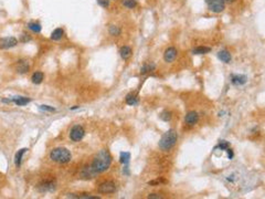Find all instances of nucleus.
<instances>
[{"instance_id":"nucleus-1","label":"nucleus","mask_w":265,"mask_h":199,"mask_svg":"<svg viewBox=\"0 0 265 199\" xmlns=\"http://www.w3.org/2000/svg\"><path fill=\"white\" fill-rule=\"evenodd\" d=\"M111 164H112V156L110 152L106 149H102L95 156L92 163V167L96 173H104L110 168Z\"/></svg>"},{"instance_id":"nucleus-2","label":"nucleus","mask_w":265,"mask_h":199,"mask_svg":"<svg viewBox=\"0 0 265 199\" xmlns=\"http://www.w3.org/2000/svg\"><path fill=\"white\" fill-rule=\"evenodd\" d=\"M177 139H178V135H177L176 131L169 130L162 136V138L159 141V147H160V149L165 150V152L170 150L176 145Z\"/></svg>"},{"instance_id":"nucleus-3","label":"nucleus","mask_w":265,"mask_h":199,"mask_svg":"<svg viewBox=\"0 0 265 199\" xmlns=\"http://www.w3.org/2000/svg\"><path fill=\"white\" fill-rule=\"evenodd\" d=\"M50 158H51L53 162L60 163V164H66V163H69L70 160H71L72 155H71L69 149H66V148H63V147H58L51 150Z\"/></svg>"},{"instance_id":"nucleus-4","label":"nucleus","mask_w":265,"mask_h":199,"mask_svg":"<svg viewBox=\"0 0 265 199\" xmlns=\"http://www.w3.org/2000/svg\"><path fill=\"white\" fill-rule=\"evenodd\" d=\"M85 135V131L81 125H75L70 132V138L73 142H80Z\"/></svg>"},{"instance_id":"nucleus-5","label":"nucleus","mask_w":265,"mask_h":199,"mask_svg":"<svg viewBox=\"0 0 265 199\" xmlns=\"http://www.w3.org/2000/svg\"><path fill=\"white\" fill-rule=\"evenodd\" d=\"M208 7L212 12L219 13L224 10V1L223 0H205Z\"/></svg>"},{"instance_id":"nucleus-6","label":"nucleus","mask_w":265,"mask_h":199,"mask_svg":"<svg viewBox=\"0 0 265 199\" xmlns=\"http://www.w3.org/2000/svg\"><path fill=\"white\" fill-rule=\"evenodd\" d=\"M116 186L113 182H102L97 188V191L100 193H104V195H108V193H115Z\"/></svg>"},{"instance_id":"nucleus-7","label":"nucleus","mask_w":265,"mask_h":199,"mask_svg":"<svg viewBox=\"0 0 265 199\" xmlns=\"http://www.w3.org/2000/svg\"><path fill=\"white\" fill-rule=\"evenodd\" d=\"M18 44V40L15 37H7L0 39V49H9Z\"/></svg>"},{"instance_id":"nucleus-8","label":"nucleus","mask_w":265,"mask_h":199,"mask_svg":"<svg viewBox=\"0 0 265 199\" xmlns=\"http://www.w3.org/2000/svg\"><path fill=\"white\" fill-rule=\"evenodd\" d=\"M199 121V115L197 112H189L184 117V122H186V124L190 125V126H193V125H196Z\"/></svg>"},{"instance_id":"nucleus-9","label":"nucleus","mask_w":265,"mask_h":199,"mask_svg":"<svg viewBox=\"0 0 265 199\" xmlns=\"http://www.w3.org/2000/svg\"><path fill=\"white\" fill-rule=\"evenodd\" d=\"M177 53H178V52H177V50L175 49V48H172V46H171V48H168L164 53L165 61H166V62H172V61L177 58Z\"/></svg>"},{"instance_id":"nucleus-10","label":"nucleus","mask_w":265,"mask_h":199,"mask_svg":"<svg viewBox=\"0 0 265 199\" xmlns=\"http://www.w3.org/2000/svg\"><path fill=\"white\" fill-rule=\"evenodd\" d=\"M16 70H17L18 73H27L29 71V63H28V61H24V60H21L19 61L17 63V66H16Z\"/></svg>"},{"instance_id":"nucleus-11","label":"nucleus","mask_w":265,"mask_h":199,"mask_svg":"<svg viewBox=\"0 0 265 199\" xmlns=\"http://www.w3.org/2000/svg\"><path fill=\"white\" fill-rule=\"evenodd\" d=\"M218 58L224 63H230L231 62V54L230 52L227 51V50H221V51L218 52Z\"/></svg>"},{"instance_id":"nucleus-12","label":"nucleus","mask_w":265,"mask_h":199,"mask_svg":"<svg viewBox=\"0 0 265 199\" xmlns=\"http://www.w3.org/2000/svg\"><path fill=\"white\" fill-rule=\"evenodd\" d=\"M96 171L94 169H93V167L91 166V167H85L83 169V171H82V176H83V178H86V179H91V178H94L96 175Z\"/></svg>"},{"instance_id":"nucleus-13","label":"nucleus","mask_w":265,"mask_h":199,"mask_svg":"<svg viewBox=\"0 0 265 199\" xmlns=\"http://www.w3.org/2000/svg\"><path fill=\"white\" fill-rule=\"evenodd\" d=\"M248 79L245 75H233L232 76V83L235 84V85H243V84L246 83Z\"/></svg>"},{"instance_id":"nucleus-14","label":"nucleus","mask_w":265,"mask_h":199,"mask_svg":"<svg viewBox=\"0 0 265 199\" xmlns=\"http://www.w3.org/2000/svg\"><path fill=\"white\" fill-rule=\"evenodd\" d=\"M41 191H53L55 189V184L53 182H45L39 186Z\"/></svg>"},{"instance_id":"nucleus-15","label":"nucleus","mask_w":265,"mask_h":199,"mask_svg":"<svg viewBox=\"0 0 265 199\" xmlns=\"http://www.w3.org/2000/svg\"><path fill=\"white\" fill-rule=\"evenodd\" d=\"M30 98H23V96H18V98H13V100H12V102L16 104V105H18V106H23V105H27L28 103H30Z\"/></svg>"},{"instance_id":"nucleus-16","label":"nucleus","mask_w":265,"mask_h":199,"mask_svg":"<svg viewBox=\"0 0 265 199\" xmlns=\"http://www.w3.org/2000/svg\"><path fill=\"white\" fill-rule=\"evenodd\" d=\"M119 53H121V57L124 60H127V59L129 58L130 55H132V49H130L129 46H124L123 48L121 49V51H119Z\"/></svg>"},{"instance_id":"nucleus-17","label":"nucleus","mask_w":265,"mask_h":199,"mask_svg":"<svg viewBox=\"0 0 265 199\" xmlns=\"http://www.w3.org/2000/svg\"><path fill=\"white\" fill-rule=\"evenodd\" d=\"M211 51L210 48H208V46H197L194 49L192 50V53L193 54H205V53H209Z\"/></svg>"},{"instance_id":"nucleus-18","label":"nucleus","mask_w":265,"mask_h":199,"mask_svg":"<svg viewBox=\"0 0 265 199\" xmlns=\"http://www.w3.org/2000/svg\"><path fill=\"white\" fill-rule=\"evenodd\" d=\"M27 150H28V148H22V149L18 150V153L16 154L15 163H16V165H17L18 167H19V166H20V165H21V160H22V156H23V154L26 153Z\"/></svg>"},{"instance_id":"nucleus-19","label":"nucleus","mask_w":265,"mask_h":199,"mask_svg":"<svg viewBox=\"0 0 265 199\" xmlns=\"http://www.w3.org/2000/svg\"><path fill=\"white\" fill-rule=\"evenodd\" d=\"M63 33H64L63 29H62V28H58V29H55L54 31L51 33V39L55 41L60 40L61 38H62V35H63Z\"/></svg>"},{"instance_id":"nucleus-20","label":"nucleus","mask_w":265,"mask_h":199,"mask_svg":"<svg viewBox=\"0 0 265 199\" xmlns=\"http://www.w3.org/2000/svg\"><path fill=\"white\" fill-rule=\"evenodd\" d=\"M156 69V65L154 63H145L144 65L141 66L140 69V73L141 74H145V73H148L150 71H154Z\"/></svg>"},{"instance_id":"nucleus-21","label":"nucleus","mask_w":265,"mask_h":199,"mask_svg":"<svg viewBox=\"0 0 265 199\" xmlns=\"http://www.w3.org/2000/svg\"><path fill=\"white\" fill-rule=\"evenodd\" d=\"M31 80H32V82H33L34 84H40L41 82L43 81V73H42V72L33 73Z\"/></svg>"},{"instance_id":"nucleus-22","label":"nucleus","mask_w":265,"mask_h":199,"mask_svg":"<svg viewBox=\"0 0 265 199\" xmlns=\"http://www.w3.org/2000/svg\"><path fill=\"white\" fill-rule=\"evenodd\" d=\"M28 28H29L31 31L35 32V33H39V32H41V29H42L41 24H40V23H38V22H30V23H28Z\"/></svg>"},{"instance_id":"nucleus-23","label":"nucleus","mask_w":265,"mask_h":199,"mask_svg":"<svg viewBox=\"0 0 265 199\" xmlns=\"http://www.w3.org/2000/svg\"><path fill=\"white\" fill-rule=\"evenodd\" d=\"M126 103L128 104V105H136V104L138 103V98H136L135 94L129 93V94L126 96Z\"/></svg>"},{"instance_id":"nucleus-24","label":"nucleus","mask_w":265,"mask_h":199,"mask_svg":"<svg viewBox=\"0 0 265 199\" xmlns=\"http://www.w3.org/2000/svg\"><path fill=\"white\" fill-rule=\"evenodd\" d=\"M129 159H130V154L129 153H127V152H123V153H121L119 162H121L122 164H127V163L129 162Z\"/></svg>"},{"instance_id":"nucleus-25","label":"nucleus","mask_w":265,"mask_h":199,"mask_svg":"<svg viewBox=\"0 0 265 199\" xmlns=\"http://www.w3.org/2000/svg\"><path fill=\"white\" fill-rule=\"evenodd\" d=\"M123 5H124L126 8L132 9L137 6V2H136V0H123Z\"/></svg>"},{"instance_id":"nucleus-26","label":"nucleus","mask_w":265,"mask_h":199,"mask_svg":"<svg viewBox=\"0 0 265 199\" xmlns=\"http://www.w3.org/2000/svg\"><path fill=\"white\" fill-rule=\"evenodd\" d=\"M110 35H121V29L116 26H111L110 27Z\"/></svg>"},{"instance_id":"nucleus-27","label":"nucleus","mask_w":265,"mask_h":199,"mask_svg":"<svg viewBox=\"0 0 265 199\" xmlns=\"http://www.w3.org/2000/svg\"><path fill=\"white\" fill-rule=\"evenodd\" d=\"M160 118H162V121H169L170 118H171V113L168 112V111H165V112H162V114H160Z\"/></svg>"},{"instance_id":"nucleus-28","label":"nucleus","mask_w":265,"mask_h":199,"mask_svg":"<svg viewBox=\"0 0 265 199\" xmlns=\"http://www.w3.org/2000/svg\"><path fill=\"white\" fill-rule=\"evenodd\" d=\"M39 109H40L41 111H45V112H54L55 111L54 107L49 106V105H41Z\"/></svg>"},{"instance_id":"nucleus-29","label":"nucleus","mask_w":265,"mask_h":199,"mask_svg":"<svg viewBox=\"0 0 265 199\" xmlns=\"http://www.w3.org/2000/svg\"><path fill=\"white\" fill-rule=\"evenodd\" d=\"M96 1L103 8H108V6H110V0H96Z\"/></svg>"},{"instance_id":"nucleus-30","label":"nucleus","mask_w":265,"mask_h":199,"mask_svg":"<svg viewBox=\"0 0 265 199\" xmlns=\"http://www.w3.org/2000/svg\"><path fill=\"white\" fill-rule=\"evenodd\" d=\"M229 146H230V145H229V143H228L227 141H221V142H220V144H219V146H218V147L221 148V149H228Z\"/></svg>"},{"instance_id":"nucleus-31","label":"nucleus","mask_w":265,"mask_h":199,"mask_svg":"<svg viewBox=\"0 0 265 199\" xmlns=\"http://www.w3.org/2000/svg\"><path fill=\"white\" fill-rule=\"evenodd\" d=\"M148 198L149 199H160L162 198V196L158 195V193H150L149 196H148Z\"/></svg>"},{"instance_id":"nucleus-32","label":"nucleus","mask_w":265,"mask_h":199,"mask_svg":"<svg viewBox=\"0 0 265 199\" xmlns=\"http://www.w3.org/2000/svg\"><path fill=\"white\" fill-rule=\"evenodd\" d=\"M31 39H30V37H26V35H22V41L23 42H26V41H30Z\"/></svg>"},{"instance_id":"nucleus-33","label":"nucleus","mask_w":265,"mask_h":199,"mask_svg":"<svg viewBox=\"0 0 265 199\" xmlns=\"http://www.w3.org/2000/svg\"><path fill=\"white\" fill-rule=\"evenodd\" d=\"M228 154H229V158H230V159L233 157V153H232V150L229 149V148H228Z\"/></svg>"},{"instance_id":"nucleus-34","label":"nucleus","mask_w":265,"mask_h":199,"mask_svg":"<svg viewBox=\"0 0 265 199\" xmlns=\"http://www.w3.org/2000/svg\"><path fill=\"white\" fill-rule=\"evenodd\" d=\"M223 1H224V2H229V3H231V2H234L235 0H223Z\"/></svg>"}]
</instances>
